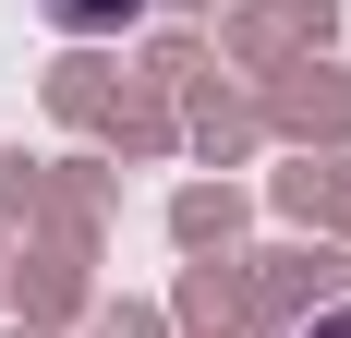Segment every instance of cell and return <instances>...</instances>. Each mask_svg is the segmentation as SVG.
<instances>
[{
  "label": "cell",
  "instance_id": "obj_1",
  "mask_svg": "<svg viewBox=\"0 0 351 338\" xmlns=\"http://www.w3.org/2000/svg\"><path fill=\"white\" fill-rule=\"evenodd\" d=\"M134 0H49V25H121Z\"/></svg>",
  "mask_w": 351,
  "mask_h": 338
},
{
  "label": "cell",
  "instance_id": "obj_2",
  "mask_svg": "<svg viewBox=\"0 0 351 338\" xmlns=\"http://www.w3.org/2000/svg\"><path fill=\"white\" fill-rule=\"evenodd\" d=\"M303 338H351V302H339V314H315V326H303Z\"/></svg>",
  "mask_w": 351,
  "mask_h": 338
}]
</instances>
